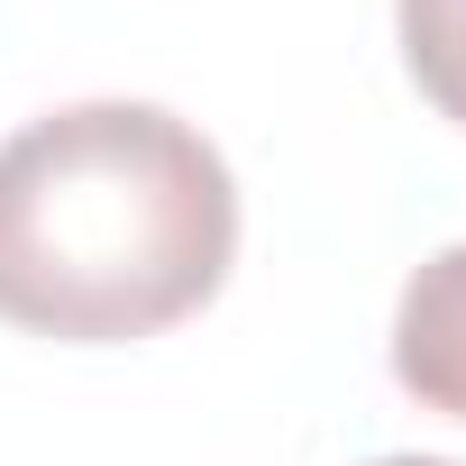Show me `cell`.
<instances>
[{
  "instance_id": "1",
  "label": "cell",
  "mask_w": 466,
  "mask_h": 466,
  "mask_svg": "<svg viewBox=\"0 0 466 466\" xmlns=\"http://www.w3.org/2000/svg\"><path fill=\"white\" fill-rule=\"evenodd\" d=\"M238 257L219 147L156 101H74L0 147V320L119 348L192 320Z\"/></svg>"
},
{
  "instance_id": "2",
  "label": "cell",
  "mask_w": 466,
  "mask_h": 466,
  "mask_svg": "<svg viewBox=\"0 0 466 466\" xmlns=\"http://www.w3.org/2000/svg\"><path fill=\"white\" fill-rule=\"evenodd\" d=\"M393 375L402 393H420L430 411L466 420V238L439 248L393 311Z\"/></svg>"
},
{
  "instance_id": "3",
  "label": "cell",
  "mask_w": 466,
  "mask_h": 466,
  "mask_svg": "<svg viewBox=\"0 0 466 466\" xmlns=\"http://www.w3.org/2000/svg\"><path fill=\"white\" fill-rule=\"evenodd\" d=\"M393 28L420 101L466 128V0H393Z\"/></svg>"
},
{
  "instance_id": "4",
  "label": "cell",
  "mask_w": 466,
  "mask_h": 466,
  "mask_svg": "<svg viewBox=\"0 0 466 466\" xmlns=\"http://www.w3.org/2000/svg\"><path fill=\"white\" fill-rule=\"evenodd\" d=\"M375 466H457V457H375Z\"/></svg>"
}]
</instances>
